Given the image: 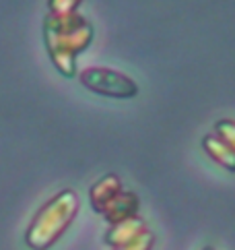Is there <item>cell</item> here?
I'll return each instance as SVG.
<instances>
[{
    "mask_svg": "<svg viewBox=\"0 0 235 250\" xmlns=\"http://www.w3.org/2000/svg\"><path fill=\"white\" fill-rule=\"evenodd\" d=\"M80 2L83 0H48V6L52 15H70L77 13V6Z\"/></svg>",
    "mask_w": 235,
    "mask_h": 250,
    "instance_id": "obj_8",
    "label": "cell"
},
{
    "mask_svg": "<svg viewBox=\"0 0 235 250\" xmlns=\"http://www.w3.org/2000/svg\"><path fill=\"white\" fill-rule=\"evenodd\" d=\"M120 190H122L120 178L114 176V174L103 176L101 180H97V182L91 186V190H89V199H91L93 209L101 213V209H103L105 205L110 203Z\"/></svg>",
    "mask_w": 235,
    "mask_h": 250,
    "instance_id": "obj_5",
    "label": "cell"
},
{
    "mask_svg": "<svg viewBox=\"0 0 235 250\" xmlns=\"http://www.w3.org/2000/svg\"><path fill=\"white\" fill-rule=\"evenodd\" d=\"M138 207H140V201H138L137 194L128 192V190H120L101 209V215L110 221L112 226H116V223H122V221H128V219L137 217Z\"/></svg>",
    "mask_w": 235,
    "mask_h": 250,
    "instance_id": "obj_4",
    "label": "cell"
},
{
    "mask_svg": "<svg viewBox=\"0 0 235 250\" xmlns=\"http://www.w3.org/2000/svg\"><path fill=\"white\" fill-rule=\"evenodd\" d=\"M153 242H155V238H153L149 231L144 229L140 236H137V238L132 240V242L124 244V246L116 248V250H151V248H153Z\"/></svg>",
    "mask_w": 235,
    "mask_h": 250,
    "instance_id": "obj_10",
    "label": "cell"
},
{
    "mask_svg": "<svg viewBox=\"0 0 235 250\" xmlns=\"http://www.w3.org/2000/svg\"><path fill=\"white\" fill-rule=\"evenodd\" d=\"M202 147L219 166L229 172H235V151L229 145H225L219 137H204Z\"/></svg>",
    "mask_w": 235,
    "mask_h": 250,
    "instance_id": "obj_7",
    "label": "cell"
},
{
    "mask_svg": "<svg viewBox=\"0 0 235 250\" xmlns=\"http://www.w3.org/2000/svg\"><path fill=\"white\" fill-rule=\"evenodd\" d=\"M144 231V223L134 217V219H128V221H122V223H116V226H112V229L105 234V242L110 246H116L120 248L124 244L132 242L137 236H140Z\"/></svg>",
    "mask_w": 235,
    "mask_h": 250,
    "instance_id": "obj_6",
    "label": "cell"
},
{
    "mask_svg": "<svg viewBox=\"0 0 235 250\" xmlns=\"http://www.w3.org/2000/svg\"><path fill=\"white\" fill-rule=\"evenodd\" d=\"M78 213V196L75 190H62L50 199L33 217L25 234V244L31 250H48L60 240Z\"/></svg>",
    "mask_w": 235,
    "mask_h": 250,
    "instance_id": "obj_2",
    "label": "cell"
},
{
    "mask_svg": "<svg viewBox=\"0 0 235 250\" xmlns=\"http://www.w3.org/2000/svg\"><path fill=\"white\" fill-rule=\"evenodd\" d=\"M78 79L89 91L99 93V95L128 100V97H134L138 93V85L128 75L120 73V70H114V68L89 66L85 70H80Z\"/></svg>",
    "mask_w": 235,
    "mask_h": 250,
    "instance_id": "obj_3",
    "label": "cell"
},
{
    "mask_svg": "<svg viewBox=\"0 0 235 250\" xmlns=\"http://www.w3.org/2000/svg\"><path fill=\"white\" fill-rule=\"evenodd\" d=\"M43 42L54 66L64 77L77 75V56L93 42V27L77 13L48 15L43 19Z\"/></svg>",
    "mask_w": 235,
    "mask_h": 250,
    "instance_id": "obj_1",
    "label": "cell"
},
{
    "mask_svg": "<svg viewBox=\"0 0 235 250\" xmlns=\"http://www.w3.org/2000/svg\"><path fill=\"white\" fill-rule=\"evenodd\" d=\"M202 250H213V248H211V246H206V248H202Z\"/></svg>",
    "mask_w": 235,
    "mask_h": 250,
    "instance_id": "obj_11",
    "label": "cell"
},
{
    "mask_svg": "<svg viewBox=\"0 0 235 250\" xmlns=\"http://www.w3.org/2000/svg\"><path fill=\"white\" fill-rule=\"evenodd\" d=\"M216 132H219V139L225 145H229L235 151V122H231V120L216 122Z\"/></svg>",
    "mask_w": 235,
    "mask_h": 250,
    "instance_id": "obj_9",
    "label": "cell"
}]
</instances>
